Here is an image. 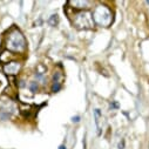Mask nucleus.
Here are the masks:
<instances>
[{"instance_id":"nucleus-1","label":"nucleus","mask_w":149,"mask_h":149,"mask_svg":"<svg viewBox=\"0 0 149 149\" xmlns=\"http://www.w3.org/2000/svg\"><path fill=\"white\" fill-rule=\"evenodd\" d=\"M7 47L11 51H14V52H22V51H25V48H26V40L24 38L22 33L19 29L13 28L8 33V35H7Z\"/></svg>"},{"instance_id":"nucleus-2","label":"nucleus","mask_w":149,"mask_h":149,"mask_svg":"<svg viewBox=\"0 0 149 149\" xmlns=\"http://www.w3.org/2000/svg\"><path fill=\"white\" fill-rule=\"evenodd\" d=\"M93 19L96 24L102 26H109L113 18H111V12L106 6H99L93 13Z\"/></svg>"},{"instance_id":"nucleus-3","label":"nucleus","mask_w":149,"mask_h":149,"mask_svg":"<svg viewBox=\"0 0 149 149\" xmlns=\"http://www.w3.org/2000/svg\"><path fill=\"white\" fill-rule=\"evenodd\" d=\"M73 24L78 28H92L94 25V19L93 14L88 12H81L75 14V19H74Z\"/></svg>"},{"instance_id":"nucleus-4","label":"nucleus","mask_w":149,"mask_h":149,"mask_svg":"<svg viewBox=\"0 0 149 149\" xmlns=\"http://www.w3.org/2000/svg\"><path fill=\"white\" fill-rule=\"evenodd\" d=\"M20 67H21V66H20L19 62H15V61H13V62H8L7 65H5V67H4V72H5L6 74H8V75H15V74L19 73Z\"/></svg>"},{"instance_id":"nucleus-5","label":"nucleus","mask_w":149,"mask_h":149,"mask_svg":"<svg viewBox=\"0 0 149 149\" xmlns=\"http://www.w3.org/2000/svg\"><path fill=\"white\" fill-rule=\"evenodd\" d=\"M94 118H95V123H96V127H97V130H99V134H101V119H102V115H101V111L100 109H95L94 110Z\"/></svg>"},{"instance_id":"nucleus-6","label":"nucleus","mask_w":149,"mask_h":149,"mask_svg":"<svg viewBox=\"0 0 149 149\" xmlns=\"http://www.w3.org/2000/svg\"><path fill=\"white\" fill-rule=\"evenodd\" d=\"M89 4H91L89 1H69V5H72V6H78L79 5V7H78L79 10L87 8Z\"/></svg>"},{"instance_id":"nucleus-7","label":"nucleus","mask_w":149,"mask_h":149,"mask_svg":"<svg viewBox=\"0 0 149 149\" xmlns=\"http://www.w3.org/2000/svg\"><path fill=\"white\" fill-rule=\"evenodd\" d=\"M48 22L51 24V25H53V26H55L56 24H58V15H52V18L48 20Z\"/></svg>"},{"instance_id":"nucleus-8","label":"nucleus","mask_w":149,"mask_h":149,"mask_svg":"<svg viewBox=\"0 0 149 149\" xmlns=\"http://www.w3.org/2000/svg\"><path fill=\"white\" fill-rule=\"evenodd\" d=\"M61 88V85L60 84H53V87H52V92H59Z\"/></svg>"},{"instance_id":"nucleus-9","label":"nucleus","mask_w":149,"mask_h":149,"mask_svg":"<svg viewBox=\"0 0 149 149\" xmlns=\"http://www.w3.org/2000/svg\"><path fill=\"white\" fill-rule=\"evenodd\" d=\"M36 89H38V84H36V82H32L31 84V91L34 93V92H36Z\"/></svg>"},{"instance_id":"nucleus-10","label":"nucleus","mask_w":149,"mask_h":149,"mask_svg":"<svg viewBox=\"0 0 149 149\" xmlns=\"http://www.w3.org/2000/svg\"><path fill=\"white\" fill-rule=\"evenodd\" d=\"M72 120H73V122H79L80 121V118L79 116H75V118H73Z\"/></svg>"},{"instance_id":"nucleus-11","label":"nucleus","mask_w":149,"mask_h":149,"mask_svg":"<svg viewBox=\"0 0 149 149\" xmlns=\"http://www.w3.org/2000/svg\"><path fill=\"white\" fill-rule=\"evenodd\" d=\"M123 146H125V142L120 143V144H119V148H120V149H123Z\"/></svg>"},{"instance_id":"nucleus-12","label":"nucleus","mask_w":149,"mask_h":149,"mask_svg":"<svg viewBox=\"0 0 149 149\" xmlns=\"http://www.w3.org/2000/svg\"><path fill=\"white\" fill-rule=\"evenodd\" d=\"M59 149H66V147H65V146H60Z\"/></svg>"}]
</instances>
